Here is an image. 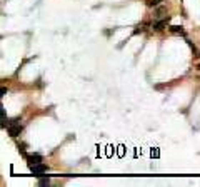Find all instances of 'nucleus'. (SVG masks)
<instances>
[{
    "instance_id": "f257e3e1",
    "label": "nucleus",
    "mask_w": 200,
    "mask_h": 187,
    "mask_svg": "<svg viewBox=\"0 0 200 187\" xmlns=\"http://www.w3.org/2000/svg\"><path fill=\"white\" fill-rule=\"evenodd\" d=\"M7 132H8V135L10 137H18L20 135V132H22V125L20 124H8V127H7Z\"/></svg>"
},
{
    "instance_id": "f03ea898",
    "label": "nucleus",
    "mask_w": 200,
    "mask_h": 187,
    "mask_svg": "<svg viewBox=\"0 0 200 187\" xmlns=\"http://www.w3.org/2000/svg\"><path fill=\"white\" fill-rule=\"evenodd\" d=\"M30 170H32L35 175H38V174H43V172H47V170H48V167H47L45 164H42V162H38V164L30 165Z\"/></svg>"
},
{
    "instance_id": "7ed1b4c3",
    "label": "nucleus",
    "mask_w": 200,
    "mask_h": 187,
    "mask_svg": "<svg viewBox=\"0 0 200 187\" xmlns=\"http://www.w3.org/2000/svg\"><path fill=\"white\" fill-rule=\"evenodd\" d=\"M27 160H28V164H30V165H33V164H38V162H42V155H38V154L27 155Z\"/></svg>"
},
{
    "instance_id": "20e7f679",
    "label": "nucleus",
    "mask_w": 200,
    "mask_h": 187,
    "mask_svg": "<svg viewBox=\"0 0 200 187\" xmlns=\"http://www.w3.org/2000/svg\"><path fill=\"white\" fill-rule=\"evenodd\" d=\"M167 22H168V17L163 18V20H160V22H157V23H154V28L155 30H162V28L167 25Z\"/></svg>"
},
{
    "instance_id": "39448f33",
    "label": "nucleus",
    "mask_w": 200,
    "mask_h": 187,
    "mask_svg": "<svg viewBox=\"0 0 200 187\" xmlns=\"http://www.w3.org/2000/svg\"><path fill=\"white\" fill-rule=\"evenodd\" d=\"M170 32L172 33H183V27L182 25H172L170 27Z\"/></svg>"
},
{
    "instance_id": "423d86ee",
    "label": "nucleus",
    "mask_w": 200,
    "mask_h": 187,
    "mask_svg": "<svg viewBox=\"0 0 200 187\" xmlns=\"http://www.w3.org/2000/svg\"><path fill=\"white\" fill-rule=\"evenodd\" d=\"M48 184H50V179H48V177H43V179L38 180V185H48Z\"/></svg>"
},
{
    "instance_id": "0eeeda50",
    "label": "nucleus",
    "mask_w": 200,
    "mask_h": 187,
    "mask_svg": "<svg viewBox=\"0 0 200 187\" xmlns=\"http://www.w3.org/2000/svg\"><path fill=\"white\" fill-rule=\"evenodd\" d=\"M159 2H162V0H147V5L149 7H155V5H159Z\"/></svg>"
},
{
    "instance_id": "6e6552de",
    "label": "nucleus",
    "mask_w": 200,
    "mask_h": 187,
    "mask_svg": "<svg viewBox=\"0 0 200 187\" xmlns=\"http://www.w3.org/2000/svg\"><path fill=\"white\" fill-rule=\"evenodd\" d=\"M165 12H167V10H165L163 7H160V8H157V17H162V15H163Z\"/></svg>"
},
{
    "instance_id": "1a4fd4ad",
    "label": "nucleus",
    "mask_w": 200,
    "mask_h": 187,
    "mask_svg": "<svg viewBox=\"0 0 200 187\" xmlns=\"http://www.w3.org/2000/svg\"><path fill=\"white\" fill-rule=\"evenodd\" d=\"M117 154H119V155L122 157V155L125 154V147H124V145H120V147H119V152H117Z\"/></svg>"
},
{
    "instance_id": "9d476101",
    "label": "nucleus",
    "mask_w": 200,
    "mask_h": 187,
    "mask_svg": "<svg viewBox=\"0 0 200 187\" xmlns=\"http://www.w3.org/2000/svg\"><path fill=\"white\" fill-rule=\"evenodd\" d=\"M5 94H7V89H5V87H2V89H0V97H3Z\"/></svg>"
},
{
    "instance_id": "9b49d317",
    "label": "nucleus",
    "mask_w": 200,
    "mask_h": 187,
    "mask_svg": "<svg viewBox=\"0 0 200 187\" xmlns=\"http://www.w3.org/2000/svg\"><path fill=\"white\" fill-rule=\"evenodd\" d=\"M152 157H159V150H157V149H152Z\"/></svg>"
},
{
    "instance_id": "f8f14e48",
    "label": "nucleus",
    "mask_w": 200,
    "mask_h": 187,
    "mask_svg": "<svg viewBox=\"0 0 200 187\" xmlns=\"http://www.w3.org/2000/svg\"><path fill=\"white\" fill-rule=\"evenodd\" d=\"M112 155V147L109 145V147H107V157H110Z\"/></svg>"
}]
</instances>
